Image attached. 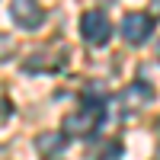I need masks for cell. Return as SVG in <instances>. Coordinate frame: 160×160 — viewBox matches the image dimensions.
<instances>
[{"label": "cell", "instance_id": "obj_6", "mask_svg": "<svg viewBox=\"0 0 160 160\" xmlns=\"http://www.w3.org/2000/svg\"><path fill=\"white\" fill-rule=\"evenodd\" d=\"M64 144H68V135H64V131H45V135L35 138V151L51 160V157H58L64 151Z\"/></svg>", "mask_w": 160, "mask_h": 160}, {"label": "cell", "instance_id": "obj_3", "mask_svg": "<svg viewBox=\"0 0 160 160\" xmlns=\"http://www.w3.org/2000/svg\"><path fill=\"white\" fill-rule=\"evenodd\" d=\"M154 32V16L151 13H125L122 16V38L131 45H141L148 42Z\"/></svg>", "mask_w": 160, "mask_h": 160}, {"label": "cell", "instance_id": "obj_11", "mask_svg": "<svg viewBox=\"0 0 160 160\" xmlns=\"http://www.w3.org/2000/svg\"><path fill=\"white\" fill-rule=\"evenodd\" d=\"M157 128H160V122H157Z\"/></svg>", "mask_w": 160, "mask_h": 160}, {"label": "cell", "instance_id": "obj_9", "mask_svg": "<svg viewBox=\"0 0 160 160\" xmlns=\"http://www.w3.org/2000/svg\"><path fill=\"white\" fill-rule=\"evenodd\" d=\"M10 55H13V38L0 32V61H7Z\"/></svg>", "mask_w": 160, "mask_h": 160}, {"label": "cell", "instance_id": "obj_8", "mask_svg": "<svg viewBox=\"0 0 160 160\" xmlns=\"http://www.w3.org/2000/svg\"><path fill=\"white\" fill-rule=\"evenodd\" d=\"M93 160H122V144L118 141H106L102 148L93 154Z\"/></svg>", "mask_w": 160, "mask_h": 160}, {"label": "cell", "instance_id": "obj_1", "mask_svg": "<svg viewBox=\"0 0 160 160\" xmlns=\"http://www.w3.org/2000/svg\"><path fill=\"white\" fill-rule=\"evenodd\" d=\"M102 122V102L96 99H83V106H77L74 112L64 115V135H74V138H87L99 128Z\"/></svg>", "mask_w": 160, "mask_h": 160}, {"label": "cell", "instance_id": "obj_2", "mask_svg": "<svg viewBox=\"0 0 160 160\" xmlns=\"http://www.w3.org/2000/svg\"><path fill=\"white\" fill-rule=\"evenodd\" d=\"M80 35H83L90 45H106L109 35H112L109 16H106L102 10H87L83 16H80Z\"/></svg>", "mask_w": 160, "mask_h": 160}, {"label": "cell", "instance_id": "obj_4", "mask_svg": "<svg viewBox=\"0 0 160 160\" xmlns=\"http://www.w3.org/2000/svg\"><path fill=\"white\" fill-rule=\"evenodd\" d=\"M64 61H68V51L55 55L51 48H38V51H32V55L22 61V71H29V74H35V71H58V68H64Z\"/></svg>", "mask_w": 160, "mask_h": 160}, {"label": "cell", "instance_id": "obj_10", "mask_svg": "<svg viewBox=\"0 0 160 160\" xmlns=\"http://www.w3.org/2000/svg\"><path fill=\"white\" fill-rule=\"evenodd\" d=\"M13 112V106H10V99H3V96H0V118H7Z\"/></svg>", "mask_w": 160, "mask_h": 160}, {"label": "cell", "instance_id": "obj_7", "mask_svg": "<svg viewBox=\"0 0 160 160\" xmlns=\"http://www.w3.org/2000/svg\"><path fill=\"white\" fill-rule=\"evenodd\" d=\"M122 99L128 109H141V106H148L151 99H154V87L151 83H131V87H125L122 90Z\"/></svg>", "mask_w": 160, "mask_h": 160}, {"label": "cell", "instance_id": "obj_5", "mask_svg": "<svg viewBox=\"0 0 160 160\" xmlns=\"http://www.w3.org/2000/svg\"><path fill=\"white\" fill-rule=\"evenodd\" d=\"M13 19L19 22V29H38L45 22V10L35 3V0H16L13 3Z\"/></svg>", "mask_w": 160, "mask_h": 160}]
</instances>
